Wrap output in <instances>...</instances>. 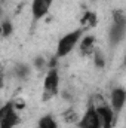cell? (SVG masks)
Masks as SVG:
<instances>
[{"instance_id":"1","label":"cell","mask_w":126,"mask_h":128,"mask_svg":"<svg viewBox=\"0 0 126 128\" xmlns=\"http://www.w3.org/2000/svg\"><path fill=\"white\" fill-rule=\"evenodd\" d=\"M85 28H77V30H73V32L64 34L63 37L58 40V45H57V52H55V57L57 58H64L67 55L71 54V51L79 45L82 36H83Z\"/></svg>"},{"instance_id":"2","label":"cell","mask_w":126,"mask_h":128,"mask_svg":"<svg viewBox=\"0 0 126 128\" xmlns=\"http://www.w3.org/2000/svg\"><path fill=\"white\" fill-rule=\"evenodd\" d=\"M58 91H60V72L57 67H51L45 76V80H43L42 98L45 101H48L55 96H58Z\"/></svg>"},{"instance_id":"3","label":"cell","mask_w":126,"mask_h":128,"mask_svg":"<svg viewBox=\"0 0 126 128\" xmlns=\"http://www.w3.org/2000/svg\"><path fill=\"white\" fill-rule=\"evenodd\" d=\"M125 33H126L125 15H123V12L117 10V12H114V15H113V24H111V27H110V32H108V39H110L111 46L119 45V43L123 40Z\"/></svg>"},{"instance_id":"4","label":"cell","mask_w":126,"mask_h":128,"mask_svg":"<svg viewBox=\"0 0 126 128\" xmlns=\"http://www.w3.org/2000/svg\"><path fill=\"white\" fill-rule=\"evenodd\" d=\"M95 100H98V104H94L95 110L98 113V118H99V122H101V128H111L114 125V121H116V115L114 112L111 110L110 104L104 101V97L102 96H95Z\"/></svg>"},{"instance_id":"5","label":"cell","mask_w":126,"mask_h":128,"mask_svg":"<svg viewBox=\"0 0 126 128\" xmlns=\"http://www.w3.org/2000/svg\"><path fill=\"white\" fill-rule=\"evenodd\" d=\"M19 121L21 119L13 101L4 103L0 107V128H15Z\"/></svg>"},{"instance_id":"6","label":"cell","mask_w":126,"mask_h":128,"mask_svg":"<svg viewBox=\"0 0 126 128\" xmlns=\"http://www.w3.org/2000/svg\"><path fill=\"white\" fill-rule=\"evenodd\" d=\"M77 127L79 128H101V122H99L98 113H96L95 106L92 103H89V106L86 107L83 116L77 121Z\"/></svg>"},{"instance_id":"7","label":"cell","mask_w":126,"mask_h":128,"mask_svg":"<svg viewBox=\"0 0 126 128\" xmlns=\"http://www.w3.org/2000/svg\"><path fill=\"white\" fill-rule=\"evenodd\" d=\"M125 101H126V91L123 88H114V90H111V92H110V107H111V110L114 112V115L117 116L120 112H122V109H123V106H125Z\"/></svg>"},{"instance_id":"8","label":"cell","mask_w":126,"mask_h":128,"mask_svg":"<svg viewBox=\"0 0 126 128\" xmlns=\"http://www.w3.org/2000/svg\"><path fill=\"white\" fill-rule=\"evenodd\" d=\"M54 0H33L31 2V15L34 21H39L48 15L52 8Z\"/></svg>"},{"instance_id":"9","label":"cell","mask_w":126,"mask_h":128,"mask_svg":"<svg viewBox=\"0 0 126 128\" xmlns=\"http://www.w3.org/2000/svg\"><path fill=\"white\" fill-rule=\"evenodd\" d=\"M94 43H95V37L92 34H88V36H82L80 42H79V49L83 55H91L94 52Z\"/></svg>"},{"instance_id":"10","label":"cell","mask_w":126,"mask_h":128,"mask_svg":"<svg viewBox=\"0 0 126 128\" xmlns=\"http://www.w3.org/2000/svg\"><path fill=\"white\" fill-rule=\"evenodd\" d=\"M37 128H58V122L52 115H45L37 121Z\"/></svg>"},{"instance_id":"11","label":"cell","mask_w":126,"mask_h":128,"mask_svg":"<svg viewBox=\"0 0 126 128\" xmlns=\"http://www.w3.org/2000/svg\"><path fill=\"white\" fill-rule=\"evenodd\" d=\"M13 73H15V76L19 78V79H27L28 74H30V67H28L27 64H16Z\"/></svg>"},{"instance_id":"12","label":"cell","mask_w":126,"mask_h":128,"mask_svg":"<svg viewBox=\"0 0 126 128\" xmlns=\"http://www.w3.org/2000/svg\"><path fill=\"white\" fill-rule=\"evenodd\" d=\"M12 30H13L12 22H10L9 20H4V21L1 22V26H0V33H1V36H3V37L10 36V34H12Z\"/></svg>"},{"instance_id":"13","label":"cell","mask_w":126,"mask_h":128,"mask_svg":"<svg viewBox=\"0 0 126 128\" xmlns=\"http://www.w3.org/2000/svg\"><path fill=\"white\" fill-rule=\"evenodd\" d=\"M92 55H94V63L95 66L98 67V68H102L104 66H105V58H104V54L101 52V51H94L92 52Z\"/></svg>"},{"instance_id":"14","label":"cell","mask_w":126,"mask_h":128,"mask_svg":"<svg viewBox=\"0 0 126 128\" xmlns=\"http://www.w3.org/2000/svg\"><path fill=\"white\" fill-rule=\"evenodd\" d=\"M64 118H65L67 121H76V113H74L73 110H68V112L64 115Z\"/></svg>"},{"instance_id":"15","label":"cell","mask_w":126,"mask_h":128,"mask_svg":"<svg viewBox=\"0 0 126 128\" xmlns=\"http://www.w3.org/2000/svg\"><path fill=\"white\" fill-rule=\"evenodd\" d=\"M45 64H46V61H45L43 58H37V60H36V67H37V68H43Z\"/></svg>"},{"instance_id":"16","label":"cell","mask_w":126,"mask_h":128,"mask_svg":"<svg viewBox=\"0 0 126 128\" xmlns=\"http://www.w3.org/2000/svg\"><path fill=\"white\" fill-rule=\"evenodd\" d=\"M3 85H4V72H3V68L0 67V90L3 88Z\"/></svg>"},{"instance_id":"17","label":"cell","mask_w":126,"mask_h":128,"mask_svg":"<svg viewBox=\"0 0 126 128\" xmlns=\"http://www.w3.org/2000/svg\"><path fill=\"white\" fill-rule=\"evenodd\" d=\"M1 15H3V9H1V6H0V18H1Z\"/></svg>"}]
</instances>
